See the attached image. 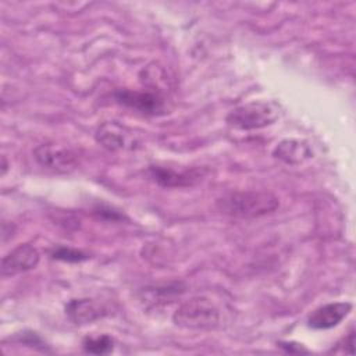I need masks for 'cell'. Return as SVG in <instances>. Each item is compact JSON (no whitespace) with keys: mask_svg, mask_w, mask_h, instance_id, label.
Listing matches in <instances>:
<instances>
[{"mask_svg":"<svg viewBox=\"0 0 356 356\" xmlns=\"http://www.w3.org/2000/svg\"><path fill=\"white\" fill-rule=\"evenodd\" d=\"M280 206L278 197L268 191H236L217 199L216 207L231 217L256 218L273 213Z\"/></svg>","mask_w":356,"mask_h":356,"instance_id":"1","label":"cell"},{"mask_svg":"<svg viewBox=\"0 0 356 356\" xmlns=\"http://www.w3.org/2000/svg\"><path fill=\"white\" fill-rule=\"evenodd\" d=\"M281 117V107L275 102H250L235 107L227 115V122L242 131L259 129L274 124Z\"/></svg>","mask_w":356,"mask_h":356,"instance_id":"2","label":"cell"},{"mask_svg":"<svg viewBox=\"0 0 356 356\" xmlns=\"http://www.w3.org/2000/svg\"><path fill=\"white\" fill-rule=\"evenodd\" d=\"M175 325L186 330H213L220 323L218 309L206 298H192L184 302L172 314Z\"/></svg>","mask_w":356,"mask_h":356,"instance_id":"3","label":"cell"},{"mask_svg":"<svg viewBox=\"0 0 356 356\" xmlns=\"http://www.w3.org/2000/svg\"><path fill=\"white\" fill-rule=\"evenodd\" d=\"M33 157L39 165L54 172H70L78 165L76 153L63 145L42 143L33 149Z\"/></svg>","mask_w":356,"mask_h":356,"instance_id":"4","label":"cell"},{"mask_svg":"<svg viewBox=\"0 0 356 356\" xmlns=\"http://www.w3.org/2000/svg\"><path fill=\"white\" fill-rule=\"evenodd\" d=\"M115 100L129 108H134L142 114L159 115L165 111V99L161 92L154 89L146 90H117L114 93Z\"/></svg>","mask_w":356,"mask_h":356,"instance_id":"5","label":"cell"},{"mask_svg":"<svg viewBox=\"0 0 356 356\" xmlns=\"http://www.w3.org/2000/svg\"><path fill=\"white\" fill-rule=\"evenodd\" d=\"M150 178L164 188H185L202 181L206 174L204 168H174L167 165H150L147 170Z\"/></svg>","mask_w":356,"mask_h":356,"instance_id":"6","label":"cell"},{"mask_svg":"<svg viewBox=\"0 0 356 356\" xmlns=\"http://www.w3.org/2000/svg\"><path fill=\"white\" fill-rule=\"evenodd\" d=\"M96 140L111 152L134 149L139 142L131 129L115 121L103 122L96 131Z\"/></svg>","mask_w":356,"mask_h":356,"instance_id":"7","label":"cell"},{"mask_svg":"<svg viewBox=\"0 0 356 356\" xmlns=\"http://www.w3.org/2000/svg\"><path fill=\"white\" fill-rule=\"evenodd\" d=\"M39 252L29 243L19 245L8 252L1 260V275L13 277L32 270L39 263Z\"/></svg>","mask_w":356,"mask_h":356,"instance_id":"8","label":"cell"},{"mask_svg":"<svg viewBox=\"0 0 356 356\" xmlns=\"http://www.w3.org/2000/svg\"><path fill=\"white\" fill-rule=\"evenodd\" d=\"M348 302H335L316 309L307 318V325L313 330H330L337 327L350 312Z\"/></svg>","mask_w":356,"mask_h":356,"instance_id":"9","label":"cell"},{"mask_svg":"<svg viewBox=\"0 0 356 356\" xmlns=\"http://www.w3.org/2000/svg\"><path fill=\"white\" fill-rule=\"evenodd\" d=\"M65 314L74 324H89L106 314V309L99 305L97 302L82 298V299H72L65 306Z\"/></svg>","mask_w":356,"mask_h":356,"instance_id":"10","label":"cell"},{"mask_svg":"<svg viewBox=\"0 0 356 356\" xmlns=\"http://www.w3.org/2000/svg\"><path fill=\"white\" fill-rule=\"evenodd\" d=\"M273 156L286 164H300L312 157V149L305 140L285 139L275 146Z\"/></svg>","mask_w":356,"mask_h":356,"instance_id":"11","label":"cell"},{"mask_svg":"<svg viewBox=\"0 0 356 356\" xmlns=\"http://www.w3.org/2000/svg\"><path fill=\"white\" fill-rule=\"evenodd\" d=\"M82 348L86 353L93 355H107L114 348V341L110 335H95V337H86L82 342Z\"/></svg>","mask_w":356,"mask_h":356,"instance_id":"12","label":"cell"},{"mask_svg":"<svg viewBox=\"0 0 356 356\" xmlns=\"http://www.w3.org/2000/svg\"><path fill=\"white\" fill-rule=\"evenodd\" d=\"M53 257L63 260V261H71V263H76V261H82L88 259V254L76 250V249H71V248H58L53 252Z\"/></svg>","mask_w":356,"mask_h":356,"instance_id":"13","label":"cell"}]
</instances>
